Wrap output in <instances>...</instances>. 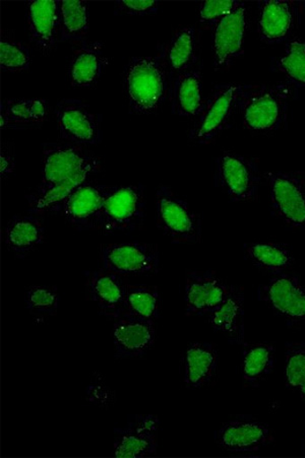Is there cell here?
Segmentation results:
<instances>
[{
  "mask_svg": "<svg viewBox=\"0 0 305 458\" xmlns=\"http://www.w3.org/2000/svg\"><path fill=\"white\" fill-rule=\"evenodd\" d=\"M297 175H299V177L301 179V182L305 186V172H299L297 173Z\"/></svg>",
  "mask_w": 305,
  "mask_h": 458,
  "instance_id": "obj_39",
  "label": "cell"
},
{
  "mask_svg": "<svg viewBox=\"0 0 305 458\" xmlns=\"http://www.w3.org/2000/svg\"><path fill=\"white\" fill-rule=\"evenodd\" d=\"M165 50L154 56L133 57L125 67L123 92L133 114H155L170 93Z\"/></svg>",
  "mask_w": 305,
  "mask_h": 458,
  "instance_id": "obj_2",
  "label": "cell"
},
{
  "mask_svg": "<svg viewBox=\"0 0 305 458\" xmlns=\"http://www.w3.org/2000/svg\"><path fill=\"white\" fill-rule=\"evenodd\" d=\"M47 229L38 215H16L4 233L6 249L17 259H24L46 242Z\"/></svg>",
  "mask_w": 305,
  "mask_h": 458,
  "instance_id": "obj_21",
  "label": "cell"
},
{
  "mask_svg": "<svg viewBox=\"0 0 305 458\" xmlns=\"http://www.w3.org/2000/svg\"><path fill=\"white\" fill-rule=\"evenodd\" d=\"M160 259L158 246L155 244L114 243L101 249L102 267L123 276L157 274Z\"/></svg>",
  "mask_w": 305,
  "mask_h": 458,
  "instance_id": "obj_10",
  "label": "cell"
},
{
  "mask_svg": "<svg viewBox=\"0 0 305 458\" xmlns=\"http://www.w3.org/2000/svg\"><path fill=\"white\" fill-rule=\"evenodd\" d=\"M159 429L157 416H130L123 427L114 429V455L141 458L157 454Z\"/></svg>",
  "mask_w": 305,
  "mask_h": 458,
  "instance_id": "obj_12",
  "label": "cell"
},
{
  "mask_svg": "<svg viewBox=\"0 0 305 458\" xmlns=\"http://www.w3.org/2000/svg\"><path fill=\"white\" fill-rule=\"evenodd\" d=\"M159 290L148 284H129L122 317L156 322L160 317Z\"/></svg>",
  "mask_w": 305,
  "mask_h": 458,
  "instance_id": "obj_30",
  "label": "cell"
},
{
  "mask_svg": "<svg viewBox=\"0 0 305 458\" xmlns=\"http://www.w3.org/2000/svg\"><path fill=\"white\" fill-rule=\"evenodd\" d=\"M208 317L215 332L225 335L229 343L243 344L244 294L241 288H230L225 301Z\"/></svg>",
  "mask_w": 305,
  "mask_h": 458,
  "instance_id": "obj_26",
  "label": "cell"
},
{
  "mask_svg": "<svg viewBox=\"0 0 305 458\" xmlns=\"http://www.w3.org/2000/svg\"><path fill=\"white\" fill-rule=\"evenodd\" d=\"M169 97L174 114L185 118L202 114L206 105L202 72L193 67L177 74L171 85Z\"/></svg>",
  "mask_w": 305,
  "mask_h": 458,
  "instance_id": "obj_22",
  "label": "cell"
},
{
  "mask_svg": "<svg viewBox=\"0 0 305 458\" xmlns=\"http://www.w3.org/2000/svg\"><path fill=\"white\" fill-rule=\"evenodd\" d=\"M276 349L271 344H245L242 349V377L245 385L257 387L274 370Z\"/></svg>",
  "mask_w": 305,
  "mask_h": 458,
  "instance_id": "obj_28",
  "label": "cell"
},
{
  "mask_svg": "<svg viewBox=\"0 0 305 458\" xmlns=\"http://www.w3.org/2000/svg\"><path fill=\"white\" fill-rule=\"evenodd\" d=\"M128 286L123 276L103 267L89 273L87 276L89 297L98 307L103 317L108 319L116 320L122 317Z\"/></svg>",
  "mask_w": 305,
  "mask_h": 458,
  "instance_id": "obj_18",
  "label": "cell"
},
{
  "mask_svg": "<svg viewBox=\"0 0 305 458\" xmlns=\"http://www.w3.org/2000/svg\"><path fill=\"white\" fill-rule=\"evenodd\" d=\"M156 341L155 322L121 317L114 321V344L116 359L143 357Z\"/></svg>",
  "mask_w": 305,
  "mask_h": 458,
  "instance_id": "obj_19",
  "label": "cell"
},
{
  "mask_svg": "<svg viewBox=\"0 0 305 458\" xmlns=\"http://www.w3.org/2000/svg\"><path fill=\"white\" fill-rule=\"evenodd\" d=\"M241 2L237 0H209L199 5V20L202 24L213 26L232 13Z\"/></svg>",
  "mask_w": 305,
  "mask_h": 458,
  "instance_id": "obj_36",
  "label": "cell"
},
{
  "mask_svg": "<svg viewBox=\"0 0 305 458\" xmlns=\"http://www.w3.org/2000/svg\"><path fill=\"white\" fill-rule=\"evenodd\" d=\"M294 97L292 85H242L238 98L245 130L254 132H272L287 123L289 104Z\"/></svg>",
  "mask_w": 305,
  "mask_h": 458,
  "instance_id": "obj_3",
  "label": "cell"
},
{
  "mask_svg": "<svg viewBox=\"0 0 305 458\" xmlns=\"http://www.w3.org/2000/svg\"><path fill=\"white\" fill-rule=\"evenodd\" d=\"M110 190L111 186L86 182L64 200L59 214L79 231L97 230Z\"/></svg>",
  "mask_w": 305,
  "mask_h": 458,
  "instance_id": "obj_15",
  "label": "cell"
},
{
  "mask_svg": "<svg viewBox=\"0 0 305 458\" xmlns=\"http://www.w3.org/2000/svg\"><path fill=\"white\" fill-rule=\"evenodd\" d=\"M30 38L44 54L54 50L59 32V2L34 0L26 4Z\"/></svg>",
  "mask_w": 305,
  "mask_h": 458,
  "instance_id": "obj_20",
  "label": "cell"
},
{
  "mask_svg": "<svg viewBox=\"0 0 305 458\" xmlns=\"http://www.w3.org/2000/svg\"><path fill=\"white\" fill-rule=\"evenodd\" d=\"M258 299L290 324L305 321V284L295 276L285 273L274 276L260 284Z\"/></svg>",
  "mask_w": 305,
  "mask_h": 458,
  "instance_id": "obj_11",
  "label": "cell"
},
{
  "mask_svg": "<svg viewBox=\"0 0 305 458\" xmlns=\"http://www.w3.org/2000/svg\"><path fill=\"white\" fill-rule=\"evenodd\" d=\"M90 29L89 4L80 0L59 2V33L63 41H81Z\"/></svg>",
  "mask_w": 305,
  "mask_h": 458,
  "instance_id": "obj_31",
  "label": "cell"
},
{
  "mask_svg": "<svg viewBox=\"0 0 305 458\" xmlns=\"http://www.w3.org/2000/svg\"><path fill=\"white\" fill-rule=\"evenodd\" d=\"M301 4H302V6L304 7V10H305V2H301Z\"/></svg>",
  "mask_w": 305,
  "mask_h": 458,
  "instance_id": "obj_41",
  "label": "cell"
},
{
  "mask_svg": "<svg viewBox=\"0 0 305 458\" xmlns=\"http://www.w3.org/2000/svg\"><path fill=\"white\" fill-rule=\"evenodd\" d=\"M214 182L230 199L250 201L258 197L262 175L251 157L225 152L216 160Z\"/></svg>",
  "mask_w": 305,
  "mask_h": 458,
  "instance_id": "obj_6",
  "label": "cell"
},
{
  "mask_svg": "<svg viewBox=\"0 0 305 458\" xmlns=\"http://www.w3.org/2000/svg\"><path fill=\"white\" fill-rule=\"evenodd\" d=\"M145 217L146 192L143 185L111 186L97 230L104 234L135 231L143 226Z\"/></svg>",
  "mask_w": 305,
  "mask_h": 458,
  "instance_id": "obj_5",
  "label": "cell"
},
{
  "mask_svg": "<svg viewBox=\"0 0 305 458\" xmlns=\"http://www.w3.org/2000/svg\"><path fill=\"white\" fill-rule=\"evenodd\" d=\"M241 86L223 84L214 88L195 129L191 133L193 141L200 145L210 144L228 129L237 110Z\"/></svg>",
  "mask_w": 305,
  "mask_h": 458,
  "instance_id": "obj_8",
  "label": "cell"
},
{
  "mask_svg": "<svg viewBox=\"0 0 305 458\" xmlns=\"http://www.w3.org/2000/svg\"><path fill=\"white\" fill-rule=\"evenodd\" d=\"M273 439L269 426L249 418L229 420L215 433V442L219 447L237 455L256 454Z\"/></svg>",
  "mask_w": 305,
  "mask_h": 458,
  "instance_id": "obj_13",
  "label": "cell"
},
{
  "mask_svg": "<svg viewBox=\"0 0 305 458\" xmlns=\"http://www.w3.org/2000/svg\"><path fill=\"white\" fill-rule=\"evenodd\" d=\"M160 2L156 0H123L115 3L118 13L131 17L154 16L160 9Z\"/></svg>",
  "mask_w": 305,
  "mask_h": 458,
  "instance_id": "obj_37",
  "label": "cell"
},
{
  "mask_svg": "<svg viewBox=\"0 0 305 458\" xmlns=\"http://www.w3.org/2000/svg\"><path fill=\"white\" fill-rule=\"evenodd\" d=\"M285 382L288 388L305 401V343L286 345Z\"/></svg>",
  "mask_w": 305,
  "mask_h": 458,
  "instance_id": "obj_34",
  "label": "cell"
},
{
  "mask_svg": "<svg viewBox=\"0 0 305 458\" xmlns=\"http://www.w3.org/2000/svg\"><path fill=\"white\" fill-rule=\"evenodd\" d=\"M228 284L212 270H192L185 277L184 303L189 317H205L216 310L229 294Z\"/></svg>",
  "mask_w": 305,
  "mask_h": 458,
  "instance_id": "obj_16",
  "label": "cell"
},
{
  "mask_svg": "<svg viewBox=\"0 0 305 458\" xmlns=\"http://www.w3.org/2000/svg\"><path fill=\"white\" fill-rule=\"evenodd\" d=\"M61 302L56 287L31 286L25 294V304L30 313L37 319L55 317Z\"/></svg>",
  "mask_w": 305,
  "mask_h": 458,
  "instance_id": "obj_33",
  "label": "cell"
},
{
  "mask_svg": "<svg viewBox=\"0 0 305 458\" xmlns=\"http://www.w3.org/2000/svg\"><path fill=\"white\" fill-rule=\"evenodd\" d=\"M59 138L79 146H96L102 141V118L89 105L78 99H64L56 105Z\"/></svg>",
  "mask_w": 305,
  "mask_h": 458,
  "instance_id": "obj_7",
  "label": "cell"
},
{
  "mask_svg": "<svg viewBox=\"0 0 305 458\" xmlns=\"http://www.w3.org/2000/svg\"><path fill=\"white\" fill-rule=\"evenodd\" d=\"M276 70L284 76L288 84L305 88V41L293 40L286 43L284 54L276 62Z\"/></svg>",
  "mask_w": 305,
  "mask_h": 458,
  "instance_id": "obj_32",
  "label": "cell"
},
{
  "mask_svg": "<svg viewBox=\"0 0 305 458\" xmlns=\"http://www.w3.org/2000/svg\"><path fill=\"white\" fill-rule=\"evenodd\" d=\"M302 454L305 456V445L303 446V449H302Z\"/></svg>",
  "mask_w": 305,
  "mask_h": 458,
  "instance_id": "obj_40",
  "label": "cell"
},
{
  "mask_svg": "<svg viewBox=\"0 0 305 458\" xmlns=\"http://www.w3.org/2000/svg\"><path fill=\"white\" fill-rule=\"evenodd\" d=\"M31 54L24 43L3 36L0 41V67L3 72H21L31 66Z\"/></svg>",
  "mask_w": 305,
  "mask_h": 458,
  "instance_id": "obj_35",
  "label": "cell"
},
{
  "mask_svg": "<svg viewBox=\"0 0 305 458\" xmlns=\"http://www.w3.org/2000/svg\"><path fill=\"white\" fill-rule=\"evenodd\" d=\"M245 257L258 269L273 276L285 273L294 262L292 250L275 242L250 243L245 246Z\"/></svg>",
  "mask_w": 305,
  "mask_h": 458,
  "instance_id": "obj_29",
  "label": "cell"
},
{
  "mask_svg": "<svg viewBox=\"0 0 305 458\" xmlns=\"http://www.w3.org/2000/svg\"><path fill=\"white\" fill-rule=\"evenodd\" d=\"M199 58V39L195 27L178 29L165 48L170 73L180 74L193 69Z\"/></svg>",
  "mask_w": 305,
  "mask_h": 458,
  "instance_id": "obj_27",
  "label": "cell"
},
{
  "mask_svg": "<svg viewBox=\"0 0 305 458\" xmlns=\"http://www.w3.org/2000/svg\"><path fill=\"white\" fill-rule=\"evenodd\" d=\"M98 167V159L84 146L65 141L44 144L41 184L28 197L30 213L59 214L64 200Z\"/></svg>",
  "mask_w": 305,
  "mask_h": 458,
  "instance_id": "obj_1",
  "label": "cell"
},
{
  "mask_svg": "<svg viewBox=\"0 0 305 458\" xmlns=\"http://www.w3.org/2000/svg\"><path fill=\"white\" fill-rule=\"evenodd\" d=\"M108 64L99 42H84L74 49L69 64V80L73 88H91L102 77Z\"/></svg>",
  "mask_w": 305,
  "mask_h": 458,
  "instance_id": "obj_23",
  "label": "cell"
},
{
  "mask_svg": "<svg viewBox=\"0 0 305 458\" xmlns=\"http://www.w3.org/2000/svg\"><path fill=\"white\" fill-rule=\"evenodd\" d=\"M219 354L211 343H191L183 355V381L188 388H202L217 372Z\"/></svg>",
  "mask_w": 305,
  "mask_h": 458,
  "instance_id": "obj_24",
  "label": "cell"
},
{
  "mask_svg": "<svg viewBox=\"0 0 305 458\" xmlns=\"http://www.w3.org/2000/svg\"><path fill=\"white\" fill-rule=\"evenodd\" d=\"M247 29V7L242 2L214 27L212 50L216 71L229 69L243 55Z\"/></svg>",
  "mask_w": 305,
  "mask_h": 458,
  "instance_id": "obj_14",
  "label": "cell"
},
{
  "mask_svg": "<svg viewBox=\"0 0 305 458\" xmlns=\"http://www.w3.org/2000/svg\"><path fill=\"white\" fill-rule=\"evenodd\" d=\"M300 21V9L292 0L258 2V32L266 44L285 42Z\"/></svg>",
  "mask_w": 305,
  "mask_h": 458,
  "instance_id": "obj_17",
  "label": "cell"
},
{
  "mask_svg": "<svg viewBox=\"0 0 305 458\" xmlns=\"http://www.w3.org/2000/svg\"><path fill=\"white\" fill-rule=\"evenodd\" d=\"M0 169H2V179L11 177L16 170V157L14 148L11 142L4 141L0 149Z\"/></svg>",
  "mask_w": 305,
  "mask_h": 458,
  "instance_id": "obj_38",
  "label": "cell"
},
{
  "mask_svg": "<svg viewBox=\"0 0 305 458\" xmlns=\"http://www.w3.org/2000/svg\"><path fill=\"white\" fill-rule=\"evenodd\" d=\"M48 116L47 100L4 99L0 103V126L2 130H28L41 126Z\"/></svg>",
  "mask_w": 305,
  "mask_h": 458,
  "instance_id": "obj_25",
  "label": "cell"
},
{
  "mask_svg": "<svg viewBox=\"0 0 305 458\" xmlns=\"http://www.w3.org/2000/svg\"><path fill=\"white\" fill-rule=\"evenodd\" d=\"M267 180L275 215L290 228L305 231V186L297 173L270 172Z\"/></svg>",
  "mask_w": 305,
  "mask_h": 458,
  "instance_id": "obj_9",
  "label": "cell"
},
{
  "mask_svg": "<svg viewBox=\"0 0 305 458\" xmlns=\"http://www.w3.org/2000/svg\"><path fill=\"white\" fill-rule=\"evenodd\" d=\"M156 225L173 243L202 242V217L169 186L162 185L156 192Z\"/></svg>",
  "mask_w": 305,
  "mask_h": 458,
  "instance_id": "obj_4",
  "label": "cell"
}]
</instances>
